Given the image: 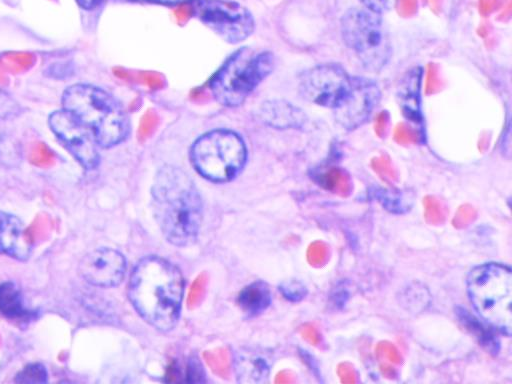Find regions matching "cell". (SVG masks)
Masks as SVG:
<instances>
[{
  "instance_id": "6da1fadb",
  "label": "cell",
  "mask_w": 512,
  "mask_h": 384,
  "mask_svg": "<svg viewBox=\"0 0 512 384\" xmlns=\"http://www.w3.org/2000/svg\"><path fill=\"white\" fill-rule=\"evenodd\" d=\"M151 207L169 243L185 247L197 240L203 204L194 181L184 170L166 165L157 172L151 188Z\"/></svg>"
},
{
  "instance_id": "7a4b0ae2",
  "label": "cell",
  "mask_w": 512,
  "mask_h": 384,
  "mask_svg": "<svg viewBox=\"0 0 512 384\" xmlns=\"http://www.w3.org/2000/svg\"><path fill=\"white\" fill-rule=\"evenodd\" d=\"M184 278L177 266L159 256H147L134 267L128 298L141 318L155 329L172 330L179 319Z\"/></svg>"
},
{
  "instance_id": "3957f363",
  "label": "cell",
  "mask_w": 512,
  "mask_h": 384,
  "mask_svg": "<svg viewBox=\"0 0 512 384\" xmlns=\"http://www.w3.org/2000/svg\"><path fill=\"white\" fill-rule=\"evenodd\" d=\"M62 108L72 113L94 133L100 147L123 142L130 133L129 117L121 103L104 89L74 84L63 92Z\"/></svg>"
},
{
  "instance_id": "277c9868",
  "label": "cell",
  "mask_w": 512,
  "mask_h": 384,
  "mask_svg": "<svg viewBox=\"0 0 512 384\" xmlns=\"http://www.w3.org/2000/svg\"><path fill=\"white\" fill-rule=\"evenodd\" d=\"M468 298L479 317L507 336L512 332V271L500 263L475 266L467 275Z\"/></svg>"
},
{
  "instance_id": "5b68a950",
  "label": "cell",
  "mask_w": 512,
  "mask_h": 384,
  "mask_svg": "<svg viewBox=\"0 0 512 384\" xmlns=\"http://www.w3.org/2000/svg\"><path fill=\"white\" fill-rule=\"evenodd\" d=\"M274 66L272 52L241 47L213 74L209 81L210 91L221 105L237 107L271 74Z\"/></svg>"
},
{
  "instance_id": "8992f818",
  "label": "cell",
  "mask_w": 512,
  "mask_h": 384,
  "mask_svg": "<svg viewBox=\"0 0 512 384\" xmlns=\"http://www.w3.org/2000/svg\"><path fill=\"white\" fill-rule=\"evenodd\" d=\"M189 154L195 170L214 183L233 180L243 170L247 160L244 140L228 129H214L199 136Z\"/></svg>"
},
{
  "instance_id": "52a82bcc",
  "label": "cell",
  "mask_w": 512,
  "mask_h": 384,
  "mask_svg": "<svg viewBox=\"0 0 512 384\" xmlns=\"http://www.w3.org/2000/svg\"><path fill=\"white\" fill-rule=\"evenodd\" d=\"M340 32L345 46L366 69L378 71L389 61L391 41L381 15L352 7L341 17Z\"/></svg>"
},
{
  "instance_id": "ba28073f",
  "label": "cell",
  "mask_w": 512,
  "mask_h": 384,
  "mask_svg": "<svg viewBox=\"0 0 512 384\" xmlns=\"http://www.w3.org/2000/svg\"><path fill=\"white\" fill-rule=\"evenodd\" d=\"M188 4L192 17L228 43H240L254 32L251 11L236 1L192 0Z\"/></svg>"
},
{
  "instance_id": "9c48e42d",
  "label": "cell",
  "mask_w": 512,
  "mask_h": 384,
  "mask_svg": "<svg viewBox=\"0 0 512 384\" xmlns=\"http://www.w3.org/2000/svg\"><path fill=\"white\" fill-rule=\"evenodd\" d=\"M352 76L337 63H323L305 70L299 78L301 97L314 105L335 110L348 95Z\"/></svg>"
},
{
  "instance_id": "30bf717a",
  "label": "cell",
  "mask_w": 512,
  "mask_h": 384,
  "mask_svg": "<svg viewBox=\"0 0 512 384\" xmlns=\"http://www.w3.org/2000/svg\"><path fill=\"white\" fill-rule=\"evenodd\" d=\"M51 131L71 155L87 170L96 168L100 161V147L94 133L65 109L52 112L48 118Z\"/></svg>"
},
{
  "instance_id": "8fae6325",
  "label": "cell",
  "mask_w": 512,
  "mask_h": 384,
  "mask_svg": "<svg viewBox=\"0 0 512 384\" xmlns=\"http://www.w3.org/2000/svg\"><path fill=\"white\" fill-rule=\"evenodd\" d=\"M381 99L378 84L370 78L352 76L350 91L339 107L333 110L336 122L346 130L365 124L374 114Z\"/></svg>"
},
{
  "instance_id": "7c38bea8",
  "label": "cell",
  "mask_w": 512,
  "mask_h": 384,
  "mask_svg": "<svg viewBox=\"0 0 512 384\" xmlns=\"http://www.w3.org/2000/svg\"><path fill=\"white\" fill-rule=\"evenodd\" d=\"M80 276L97 287L120 284L126 272L125 257L111 248H98L87 253L78 266Z\"/></svg>"
},
{
  "instance_id": "4fadbf2b",
  "label": "cell",
  "mask_w": 512,
  "mask_h": 384,
  "mask_svg": "<svg viewBox=\"0 0 512 384\" xmlns=\"http://www.w3.org/2000/svg\"><path fill=\"white\" fill-rule=\"evenodd\" d=\"M271 366V354L263 348L245 346L234 352L233 369L239 383H265L270 375Z\"/></svg>"
},
{
  "instance_id": "5bb4252c",
  "label": "cell",
  "mask_w": 512,
  "mask_h": 384,
  "mask_svg": "<svg viewBox=\"0 0 512 384\" xmlns=\"http://www.w3.org/2000/svg\"><path fill=\"white\" fill-rule=\"evenodd\" d=\"M424 70L421 66L410 68L400 79L397 88V100L404 118L423 130L421 89Z\"/></svg>"
},
{
  "instance_id": "9a60e30c",
  "label": "cell",
  "mask_w": 512,
  "mask_h": 384,
  "mask_svg": "<svg viewBox=\"0 0 512 384\" xmlns=\"http://www.w3.org/2000/svg\"><path fill=\"white\" fill-rule=\"evenodd\" d=\"M32 251L31 236L16 216L0 210V254L26 260Z\"/></svg>"
},
{
  "instance_id": "2e32d148",
  "label": "cell",
  "mask_w": 512,
  "mask_h": 384,
  "mask_svg": "<svg viewBox=\"0 0 512 384\" xmlns=\"http://www.w3.org/2000/svg\"><path fill=\"white\" fill-rule=\"evenodd\" d=\"M258 116L265 125L280 130L300 129L307 122V116L301 108L282 99L263 102Z\"/></svg>"
},
{
  "instance_id": "e0dca14e",
  "label": "cell",
  "mask_w": 512,
  "mask_h": 384,
  "mask_svg": "<svg viewBox=\"0 0 512 384\" xmlns=\"http://www.w3.org/2000/svg\"><path fill=\"white\" fill-rule=\"evenodd\" d=\"M237 303L241 310L250 317L264 312L271 303V291L268 284L262 280L248 284L240 291Z\"/></svg>"
},
{
  "instance_id": "ac0fdd59",
  "label": "cell",
  "mask_w": 512,
  "mask_h": 384,
  "mask_svg": "<svg viewBox=\"0 0 512 384\" xmlns=\"http://www.w3.org/2000/svg\"><path fill=\"white\" fill-rule=\"evenodd\" d=\"M0 314L11 319L26 318L30 314L19 289L12 282L0 284Z\"/></svg>"
},
{
  "instance_id": "d6986e66",
  "label": "cell",
  "mask_w": 512,
  "mask_h": 384,
  "mask_svg": "<svg viewBox=\"0 0 512 384\" xmlns=\"http://www.w3.org/2000/svg\"><path fill=\"white\" fill-rule=\"evenodd\" d=\"M372 194L382 204V206L390 212L404 213L409 209V202L400 191L375 187Z\"/></svg>"
},
{
  "instance_id": "ffe728a7",
  "label": "cell",
  "mask_w": 512,
  "mask_h": 384,
  "mask_svg": "<svg viewBox=\"0 0 512 384\" xmlns=\"http://www.w3.org/2000/svg\"><path fill=\"white\" fill-rule=\"evenodd\" d=\"M16 383L45 384L48 382V372L42 363H29L14 377Z\"/></svg>"
},
{
  "instance_id": "44dd1931",
  "label": "cell",
  "mask_w": 512,
  "mask_h": 384,
  "mask_svg": "<svg viewBox=\"0 0 512 384\" xmlns=\"http://www.w3.org/2000/svg\"><path fill=\"white\" fill-rule=\"evenodd\" d=\"M279 291L287 300L297 302L303 299L307 293L305 286L295 280L282 282Z\"/></svg>"
},
{
  "instance_id": "7402d4cb",
  "label": "cell",
  "mask_w": 512,
  "mask_h": 384,
  "mask_svg": "<svg viewBox=\"0 0 512 384\" xmlns=\"http://www.w3.org/2000/svg\"><path fill=\"white\" fill-rule=\"evenodd\" d=\"M20 111L19 103L8 92L0 88V119L14 117Z\"/></svg>"
},
{
  "instance_id": "603a6c76",
  "label": "cell",
  "mask_w": 512,
  "mask_h": 384,
  "mask_svg": "<svg viewBox=\"0 0 512 384\" xmlns=\"http://www.w3.org/2000/svg\"><path fill=\"white\" fill-rule=\"evenodd\" d=\"M359 2L361 7L381 16L389 9L388 0H359Z\"/></svg>"
},
{
  "instance_id": "cb8c5ba5",
  "label": "cell",
  "mask_w": 512,
  "mask_h": 384,
  "mask_svg": "<svg viewBox=\"0 0 512 384\" xmlns=\"http://www.w3.org/2000/svg\"><path fill=\"white\" fill-rule=\"evenodd\" d=\"M122 3H142V4H157L163 6H176L183 3H189L192 0H115Z\"/></svg>"
},
{
  "instance_id": "d4e9b609",
  "label": "cell",
  "mask_w": 512,
  "mask_h": 384,
  "mask_svg": "<svg viewBox=\"0 0 512 384\" xmlns=\"http://www.w3.org/2000/svg\"><path fill=\"white\" fill-rule=\"evenodd\" d=\"M80 7L91 10L100 5L104 0H75Z\"/></svg>"
}]
</instances>
